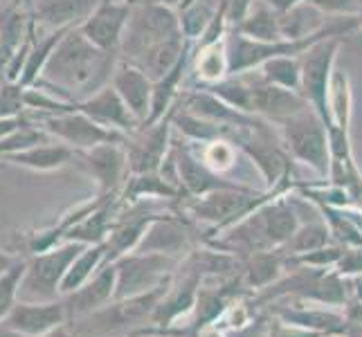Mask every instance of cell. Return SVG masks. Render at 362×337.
I'll list each match as a JSON object with an SVG mask.
<instances>
[{
  "label": "cell",
  "mask_w": 362,
  "mask_h": 337,
  "mask_svg": "<svg viewBox=\"0 0 362 337\" xmlns=\"http://www.w3.org/2000/svg\"><path fill=\"white\" fill-rule=\"evenodd\" d=\"M119 59V52H106L93 45L79 28H74L59 41L34 85L49 88V93L70 104H79L110 83Z\"/></svg>",
  "instance_id": "6da1fadb"
},
{
  "label": "cell",
  "mask_w": 362,
  "mask_h": 337,
  "mask_svg": "<svg viewBox=\"0 0 362 337\" xmlns=\"http://www.w3.org/2000/svg\"><path fill=\"white\" fill-rule=\"evenodd\" d=\"M171 279L144 295L113 299L95 313L68 321L74 337H133L148 329L160 299L169 290Z\"/></svg>",
  "instance_id": "7a4b0ae2"
},
{
  "label": "cell",
  "mask_w": 362,
  "mask_h": 337,
  "mask_svg": "<svg viewBox=\"0 0 362 337\" xmlns=\"http://www.w3.org/2000/svg\"><path fill=\"white\" fill-rule=\"evenodd\" d=\"M182 34L178 11L153 0H137L131 5V16L122 36L119 54L127 61H137L153 45Z\"/></svg>",
  "instance_id": "3957f363"
},
{
  "label": "cell",
  "mask_w": 362,
  "mask_h": 337,
  "mask_svg": "<svg viewBox=\"0 0 362 337\" xmlns=\"http://www.w3.org/2000/svg\"><path fill=\"white\" fill-rule=\"evenodd\" d=\"M86 243L64 241L45 252L28 256V268L21 283V302H54L61 299V281H64L72 261L79 256Z\"/></svg>",
  "instance_id": "277c9868"
},
{
  "label": "cell",
  "mask_w": 362,
  "mask_h": 337,
  "mask_svg": "<svg viewBox=\"0 0 362 337\" xmlns=\"http://www.w3.org/2000/svg\"><path fill=\"white\" fill-rule=\"evenodd\" d=\"M342 45V36H331L310 45L302 59V93L306 102L310 104L324 126H331V112H329V93H331V79L335 72V59H338Z\"/></svg>",
  "instance_id": "5b68a950"
},
{
  "label": "cell",
  "mask_w": 362,
  "mask_h": 337,
  "mask_svg": "<svg viewBox=\"0 0 362 337\" xmlns=\"http://www.w3.org/2000/svg\"><path fill=\"white\" fill-rule=\"evenodd\" d=\"M284 144L288 153L315 169L320 176H327L331 171V146H329V131L324 126L317 112L310 108L297 117H291L279 124Z\"/></svg>",
  "instance_id": "8992f818"
},
{
  "label": "cell",
  "mask_w": 362,
  "mask_h": 337,
  "mask_svg": "<svg viewBox=\"0 0 362 337\" xmlns=\"http://www.w3.org/2000/svg\"><path fill=\"white\" fill-rule=\"evenodd\" d=\"M36 126L47 135L57 137L59 142L72 146L74 151H86L104 142H127L129 135L102 126L99 122L81 112L77 106L66 112H52V115H39Z\"/></svg>",
  "instance_id": "52a82bcc"
},
{
  "label": "cell",
  "mask_w": 362,
  "mask_h": 337,
  "mask_svg": "<svg viewBox=\"0 0 362 337\" xmlns=\"http://www.w3.org/2000/svg\"><path fill=\"white\" fill-rule=\"evenodd\" d=\"M113 264L117 268L115 299H127L167 283L171 279L169 272L173 268V259L158 252H129Z\"/></svg>",
  "instance_id": "ba28073f"
},
{
  "label": "cell",
  "mask_w": 362,
  "mask_h": 337,
  "mask_svg": "<svg viewBox=\"0 0 362 337\" xmlns=\"http://www.w3.org/2000/svg\"><path fill=\"white\" fill-rule=\"evenodd\" d=\"M266 203V198L247 189V187H232V189H218L207 196L194 198L189 205V214L201 220L209 223L214 227H228V225L239 223L250 211H255Z\"/></svg>",
  "instance_id": "9c48e42d"
},
{
  "label": "cell",
  "mask_w": 362,
  "mask_h": 337,
  "mask_svg": "<svg viewBox=\"0 0 362 337\" xmlns=\"http://www.w3.org/2000/svg\"><path fill=\"white\" fill-rule=\"evenodd\" d=\"M74 162L97 182L99 196H115L119 184L127 180L129 153L127 142H104L74 153Z\"/></svg>",
  "instance_id": "30bf717a"
},
{
  "label": "cell",
  "mask_w": 362,
  "mask_h": 337,
  "mask_svg": "<svg viewBox=\"0 0 362 337\" xmlns=\"http://www.w3.org/2000/svg\"><path fill=\"white\" fill-rule=\"evenodd\" d=\"M171 129L173 117L169 110L160 122L140 126V131L129 137L127 153L131 173H158L162 169V162L169 155Z\"/></svg>",
  "instance_id": "8fae6325"
},
{
  "label": "cell",
  "mask_w": 362,
  "mask_h": 337,
  "mask_svg": "<svg viewBox=\"0 0 362 337\" xmlns=\"http://www.w3.org/2000/svg\"><path fill=\"white\" fill-rule=\"evenodd\" d=\"M250 81H252V106H250V112L274 124V126L310 110V104L299 90H288L281 88V85L268 83L261 79V74H257V77L250 74Z\"/></svg>",
  "instance_id": "7c38bea8"
},
{
  "label": "cell",
  "mask_w": 362,
  "mask_h": 337,
  "mask_svg": "<svg viewBox=\"0 0 362 337\" xmlns=\"http://www.w3.org/2000/svg\"><path fill=\"white\" fill-rule=\"evenodd\" d=\"M3 324L21 337H39L68 324V308L64 297L54 302H21L18 299Z\"/></svg>",
  "instance_id": "4fadbf2b"
},
{
  "label": "cell",
  "mask_w": 362,
  "mask_h": 337,
  "mask_svg": "<svg viewBox=\"0 0 362 337\" xmlns=\"http://www.w3.org/2000/svg\"><path fill=\"white\" fill-rule=\"evenodd\" d=\"M129 16L131 3L127 0H104L79 30L93 45L106 49V52H119Z\"/></svg>",
  "instance_id": "5bb4252c"
},
{
  "label": "cell",
  "mask_w": 362,
  "mask_h": 337,
  "mask_svg": "<svg viewBox=\"0 0 362 337\" xmlns=\"http://www.w3.org/2000/svg\"><path fill=\"white\" fill-rule=\"evenodd\" d=\"M110 85L119 93V97L135 115V119L144 126L148 115H151L153 79L140 66L133 64V61L119 59V64L113 72V79H110Z\"/></svg>",
  "instance_id": "9a60e30c"
},
{
  "label": "cell",
  "mask_w": 362,
  "mask_h": 337,
  "mask_svg": "<svg viewBox=\"0 0 362 337\" xmlns=\"http://www.w3.org/2000/svg\"><path fill=\"white\" fill-rule=\"evenodd\" d=\"M115 288H117V268L113 261H106L88 283H83L79 290L64 297L68 308V321L86 317L95 313V310L108 306L115 299Z\"/></svg>",
  "instance_id": "2e32d148"
},
{
  "label": "cell",
  "mask_w": 362,
  "mask_h": 337,
  "mask_svg": "<svg viewBox=\"0 0 362 337\" xmlns=\"http://www.w3.org/2000/svg\"><path fill=\"white\" fill-rule=\"evenodd\" d=\"M169 160L173 169H176L178 178H180V187L185 184V189L189 196L194 198H201L207 196L211 191H218V189H232V187H243V184H236L230 182L216 173L214 169H209L203 158L198 160L189 148H182L176 146L173 151H169Z\"/></svg>",
  "instance_id": "e0dca14e"
},
{
  "label": "cell",
  "mask_w": 362,
  "mask_h": 337,
  "mask_svg": "<svg viewBox=\"0 0 362 337\" xmlns=\"http://www.w3.org/2000/svg\"><path fill=\"white\" fill-rule=\"evenodd\" d=\"M104 0H34L32 20L39 30H74L88 20Z\"/></svg>",
  "instance_id": "ac0fdd59"
},
{
  "label": "cell",
  "mask_w": 362,
  "mask_h": 337,
  "mask_svg": "<svg viewBox=\"0 0 362 337\" xmlns=\"http://www.w3.org/2000/svg\"><path fill=\"white\" fill-rule=\"evenodd\" d=\"M81 112H86L88 117L99 122L102 126H108L113 131H119L124 135H133L140 131L142 124L135 119V115L129 110V106L124 104V99L113 85H104L102 90H97L95 95L86 97L83 102L77 104Z\"/></svg>",
  "instance_id": "d6986e66"
},
{
  "label": "cell",
  "mask_w": 362,
  "mask_h": 337,
  "mask_svg": "<svg viewBox=\"0 0 362 337\" xmlns=\"http://www.w3.org/2000/svg\"><path fill=\"white\" fill-rule=\"evenodd\" d=\"M187 227L171 216H158L146 227L140 245L133 252H158V254H178L187 247Z\"/></svg>",
  "instance_id": "ffe728a7"
},
{
  "label": "cell",
  "mask_w": 362,
  "mask_h": 337,
  "mask_svg": "<svg viewBox=\"0 0 362 337\" xmlns=\"http://www.w3.org/2000/svg\"><path fill=\"white\" fill-rule=\"evenodd\" d=\"M74 148L68 144H49V142H41L34 144L30 148H23V151L9 153L3 160L9 162V165L16 167H25L32 171H52V169H61L66 167L68 162H74Z\"/></svg>",
  "instance_id": "44dd1931"
},
{
  "label": "cell",
  "mask_w": 362,
  "mask_h": 337,
  "mask_svg": "<svg viewBox=\"0 0 362 337\" xmlns=\"http://www.w3.org/2000/svg\"><path fill=\"white\" fill-rule=\"evenodd\" d=\"M189 43L192 41L185 39V34L171 36V39L153 45L148 52H144L140 59L133 61V64H137L148 74V77H151L153 81H158L180 64L182 57L189 52Z\"/></svg>",
  "instance_id": "7402d4cb"
},
{
  "label": "cell",
  "mask_w": 362,
  "mask_h": 337,
  "mask_svg": "<svg viewBox=\"0 0 362 337\" xmlns=\"http://www.w3.org/2000/svg\"><path fill=\"white\" fill-rule=\"evenodd\" d=\"M234 34H241L245 39L252 41H284L281 34V18L266 0H255L250 14L241 20L239 28L234 30Z\"/></svg>",
  "instance_id": "603a6c76"
},
{
  "label": "cell",
  "mask_w": 362,
  "mask_h": 337,
  "mask_svg": "<svg viewBox=\"0 0 362 337\" xmlns=\"http://www.w3.org/2000/svg\"><path fill=\"white\" fill-rule=\"evenodd\" d=\"M104 264H106V243L86 245L79 252V256L72 261L64 281H61V297H68L74 290H79L83 283H88Z\"/></svg>",
  "instance_id": "cb8c5ba5"
},
{
  "label": "cell",
  "mask_w": 362,
  "mask_h": 337,
  "mask_svg": "<svg viewBox=\"0 0 362 337\" xmlns=\"http://www.w3.org/2000/svg\"><path fill=\"white\" fill-rule=\"evenodd\" d=\"M196 81L201 85L218 83L230 77V57H228V43L216 41L209 45H201L196 54Z\"/></svg>",
  "instance_id": "d4e9b609"
},
{
  "label": "cell",
  "mask_w": 362,
  "mask_h": 337,
  "mask_svg": "<svg viewBox=\"0 0 362 337\" xmlns=\"http://www.w3.org/2000/svg\"><path fill=\"white\" fill-rule=\"evenodd\" d=\"M284 270V256L281 249H264V252H255L245 256L243 274L245 283L250 288H268L274 281H279Z\"/></svg>",
  "instance_id": "484cf974"
},
{
  "label": "cell",
  "mask_w": 362,
  "mask_h": 337,
  "mask_svg": "<svg viewBox=\"0 0 362 337\" xmlns=\"http://www.w3.org/2000/svg\"><path fill=\"white\" fill-rule=\"evenodd\" d=\"M66 32H68V30H47V32L43 34V39L32 41L28 61H25L23 72H21V79H18L21 85H25V88H30V85H34L36 81H39V77L43 74V68H45V64H47L49 54L54 52V47H57L59 41L66 36Z\"/></svg>",
  "instance_id": "4316f807"
},
{
  "label": "cell",
  "mask_w": 362,
  "mask_h": 337,
  "mask_svg": "<svg viewBox=\"0 0 362 337\" xmlns=\"http://www.w3.org/2000/svg\"><path fill=\"white\" fill-rule=\"evenodd\" d=\"M322 16H324L322 11L310 7L308 3H302L295 9L286 11V14H279L284 39L297 41V39H306V36L317 34L324 25H327V23H322Z\"/></svg>",
  "instance_id": "83f0119b"
},
{
  "label": "cell",
  "mask_w": 362,
  "mask_h": 337,
  "mask_svg": "<svg viewBox=\"0 0 362 337\" xmlns=\"http://www.w3.org/2000/svg\"><path fill=\"white\" fill-rule=\"evenodd\" d=\"M329 112H331L329 129L349 131V124H351V83H349V74L338 68H335L333 79H331Z\"/></svg>",
  "instance_id": "f1b7e54d"
},
{
  "label": "cell",
  "mask_w": 362,
  "mask_h": 337,
  "mask_svg": "<svg viewBox=\"0 0 362 337\" xmlns=\"http://www.w3.org/2000/svg\"><path fill=\"white\" fill-rule=\"evenodd\" d=\"M261 79L281 85L288 90H299L302 88V59L299 57H274L268 59L264 66L257 68Z\"/></svg>",
  "instance_id": "f546056e"
},
{
  "label": "cell",
  "mask_w": 362,
  "mask_h": 337,
  "mask_svg": "<svg viewBox=\"0 0 362 337\" xmlns=\"http://www.w3.org/2000/svg\"><path fill=\"white\" fill-rule=\"evenodd\" d=\"M331 239V230L322 223H310V225H299V230L293 234V239L281 247L284 254L299 256V254H308L322 249L329 245Z\"/></svg>",
  "instance_id": "4dcf8cb0"
},
{
  "label": "cell",
  "mask_w": 362,
  "mask_h": 337,
  "mask_svg": "<svg viewBox=\"0 0 362 337\" xmlns=\"http://www.w3.org/2000/svg\"><path fill=\"white\" fill-rule=\"evenodd\" d=\"M178 189L167 178L158 173H131L127 180V196L131 201H142V198H173Z\"/></svg>",
  "instance_id": "1f68e13d"
},
{
  "label": "cell",
  "mask_w": 362,
  "mask_h": 337,
  "mask_svg": "<svg viewBox=\"0 0 362 337\" xmlns=\"http://www.w3.org/2000/svg\"><path fill=\"white\" fill-rule=\"evenodd\" d=\"M25 268H28V259H16L14 266L0 274V321H5L11 308L18 304Z\"/></svg>",
  "instance_id": "d6a6232c"
},
{
  "label": "cell",
  "mask_w": 362,
  "mask_h": 337,
  "mask_svg": "<svg viewBox=\"0 0 362 337\" xmlns=\"http://www.w3.org/2000/svg\"><path fill=\"white\" fill-rule=\"evenodd\" d=\"M207 144L203 151V162L214 169L216 173H226L236 165V146L228 140H211V142H203Z\"/></svg>",
  "instance_id": "836d02e7"
},
{
  "label": "cell",
  "mask_w": 362,
  "mask_h": 337,
  "mask_svg": "<svg viewBox=\"0 0 362 337\" xmlns=\"http://www.w3.org/2000/svg\"><path fill=\"white\" fill-rule=\"evenodd\" d=\"M25 110V85L7 81L0 85V117H18Z\"/></svg>",
  "instance_id": "e575fe53"
},
{
  "label": "cell",
  "mask_w": 362,
  "mask_h": 337,
  "mask_svg": "<svg viewBox=\"0 0 362 337\" xmlns=\"http://www.w3.org/2000/svg\"><path fill=\"white\" fill-rule=\"evenodd\" d=\"M306 3L324 16H358L360 11V0H306Z\"/></svg>",
  "instance_id": "d590c367"
},
{
  "label": "cell",
  "mask_w": 362,
  "mask_h": 337,
  "mask_svg": "<svg viewBox=\"0 0 362 337\" xmlns=\"http://www.w3.org/2000/svg\"><path fill=\"white\" fill-rule=\"evenodd\" d=\"M335 266H338V272L344 274V277L346 274H362V245L344 247V252Z\"/></svg>",
  "instance_id": "8d00e7d4"
},
{
  "label": "cell",
  "mask_w": 362,
  "mask_h": 337,
  "mask_svg": "<svg viewBox=\"0 0 362 337\" xmlns=\"http://www.w3.org/2000/svg\"><path fill=\"white\" fill-rule=\"evenodd\" d=\"M25 117L23 115H18V117H0V140L3 137H7V135H11L14 131H18L21 126H25Z\"/></svg>",
  "instance_id": "74e56055"
},
{
  "label": "cell",
  "mask_w": 362,
  "mask_h": 337,
  "mask_svg": "<svg viewBox=\"0 0 362 337\" xmlns=\"http://www.w3.org/2000/svg\"><path fill=\"white\" fill-rule=\"evenodd\" d=\"M266 3H268L274 11H277V14H286V11L295 9L297 5L306 3V0H266Z\"/></svg>",
  "instance_id": "f35d334b"
},
{
  "label": "cell",
  "mask_w": 362,
  "mask_h": 337,
  "mask_svg": "<svg viewBox=\"0 0 362 337\" xmlns=\"http://www.w3.org/2000/svg\"><path fill=\"white\" fill-rule=\"evenodd\" d=\"M16 259L18 256H11V254H7V252H3V249H0V274H3L5 270H9L11 266L16 264Z\"/></svg>",
  "instance_id": "ab89813d"
},
{
  "label": "cell",
  "mask_w": 362,
  "mask_h": 337,
  "mask_svg": "<svg viewBox=\"0 0 362 337\" xmlns=\"http://www.w3.org/2000/svg\"><path fill=\"white\" fill-rule=\"evenodd\" d=\"M39 337H74V335H72V331H70L68 324H64V326H59L57 331L47 333V335H39Z\"/></svg>",
  "instance_id": "60d3db41"
},
{
  "label": "cell",
  "mask_w": 362,
  "mask_h": 337,
  "mask_svg": "<svg viewBox=\"0 0 362 337\" xmlns=\"http://www.w3.org/2000/svg\"><path fill=\"white\" fill-rule=\"evenodd\" d=\"M153 3H160V5H167V7H171V9H178L185 0H153Z\"/></svg>",
  "instance_id": "b9f144b4"
},
{
  "label": "cell",
  "mask_w": 362,
  "mask_h": 337,
  "mask_svg": "<svg viewBox=\"0 0 362 337\" xmlns=\"http://www.w3.org/2000/svg\"><path fill=\"white\" fill-rule=\"evenodd\" d=\"M0 337H21V335H16L14 331H9L3 321H0Z\"/></svg>",
  "instance_id": "7bdbcfd3"
},
{
  "label": "cell",
  "mask_w": 362,
  "mask_h": 337,
  "mask_svg": "<svg viewBox=\"0 0 362 337\" xmlns=\"http://www.w3.org/2000/svg\"><path fill=\"white\" fill-rule=\"evenodd\" d=\"M133 337H165L162 333H153V331H142V333H137V335H133ZM169 337V335H167Z\"/></svg>",
  "instance_id": "ee69618b"
},
{
  "label": "cell",
  "mask_w": 362,
  "mask_h": 337,
  "mask_svg": "<svg viewBox=\"0 0 362 337\" xmlns=\"http://www.w3.org/2000/svg\"><path fill=\"white\" fill-rule=\"evenodd\" d=\"M356 18H358V28L362 30V0H360V11H358V16H356Z\"/></svg>",
  "instance_id": "f6af8a7d"
},
{
  "label": "cell",
  "mask_w": 362,
  "mask_h": 337,
  "mask_svg": "<svg viewBox=\"0 0 362 337\" xmlns=\"http://www.w3.org/2000/svg\"><path fill=\"white\" fill-rule=\"evenodd\" d=\"M32 3H34V0H23V5H28V7H30Z\"/></svg>",
  "instance_id": "bcb514c9"
}]
</instances>
